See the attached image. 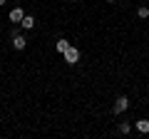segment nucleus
Wrapping results in <instances>:
<instances>
[{
  "instance_id": "1",
  "label": "nucleus",
  "mask_w": 149,
  "mask_h": 139,
  "mask_svg": "<svg viewBox=\"0 0 149 139\" xmlns=\"http://www.w3.org/2000/svg\"><path fill=\"white\" fill-rule=\"evenodd\" d=\"M65 62H67V65H77V62H80V50L70 45L67 52H65Z\"/></svg>"
},
{
  "instance_id": "2",
  "label": "nucleus",
  "mask_w": 149,
  "mask_h": 139,
  "mask_svg": "<svg viewBox=\"0 0 149 139\" xmlns=\"http://www.w3.org/2000/svg\"><path fill=\"white\" fill-rule=\"evenodd\" d=\"M127 107H129V99L122 95V97H117V99H114V109H112V112H114V114H122Z\"/></svg>"
},
{
  "instance_id": "3",
  "label": "nucleus",
  "mask_w": 149,
  "mask_h": 139,
  "mask_svg": "<svg viewBox=\"0 0 149 139\" xmlns=\"http://www.w3.org/2000/svg\"><path fill=\"white\" fill-rule=\"evenodd\" d=\"M25 45H27L25 35H13V47L15 50H25Z\"/></svg>"
},
{
  "instance_id": "4",
  "label": "nucleus",
  "mask_w": 149,
  "mask_h": 139,
  "mask_svg": "<svg viewBox=\"0 0 149 139\" xmlns=\"http://www.w3.org/2000/svg\"><path fill=\"white\" fill-rule=\"evenodd\" d=\"M8 17H10V22H20L22 17H25V13H22V8H13Z\"/></svg>"
},
{
  "instance_id": "5",
  "label": "nucleus",
  "mask_w": 149,
  "mask_h": 139,
  "mask_svg": "<svg viewBox=\"0 0 149 139\" xmlns=\"http://www.w3.org/2000/svg\"><path fill=\"white\" fill-rule=\"evenodd\" d=\"M134 127H137V132L149 134V119H139V122H134Z\"/></svg>"
},
{
  "instance_id": "6",
  "label": "nucleus",
  "mask_w": 149,
  "mask_h": 139,
  "mask_svg": "<svg viewBox=\"0 0 149 139\" xmlns=\"http://www.w3.org/2000/svg\"><path fill=\"white\" fill-rule=\"evenodd\" d=\"M20 25L25 27V30H32V27H35V17H32V15H25V17L20 20Z\"/></svg>"
},
{
  "instance_id": "7",
  "label": "nucleus",
  "mask_w": 149,
  "mask_h": 139,
  "mask_svg": "<svg viewBox=\"0 0 149 139\" xmlns=\"http://www.w3.org/2000/svg\"><path fill=\"white\" fill-rule=\"evenodd\" d=\"M55 47H57V52H60V55H65V52H67V47H70V40L60 38V40H57V45H55Z\"/></svg>"
},
{
  "instance_id": "8",
  "label": "nucleus",
  "mask_w": 149,
  "mask_h": 139,
  "mask_svg": "<svg viewBox=\"0 0 149 139\" xmlns=\"http://www.w3.org/2000/svg\"><path fill=\"white\" fill-rule=\"evenodd\" d=\"M132 132V124L129 122H119V134H129Z\"/></svg>"
},
{
  "instance_id": "9",
  "label": "nucleus",
  "mask_w": 149,
  "mask_h": 139,
  "mask_svg": "<svg viewBox=\"0 0 149 139\" xmlns=\"http://www.w3.org/2000/svg\"><path fill=\"white\" fill-rule=\"evenodd\" d=\"M137 15L142 17V20H147V17H149V5H142V8L137 10Z\"/></svg>"
},
{
  "instance_id": "10",
  "label": "nucleus",
  "mask_w": 149,
  "mask_h": 139,
  "mask_svg": "<svg viewBox=\"0 0 149 139\" xmlns=\"http://www.w3.org/2000/svg\"><path fill=\"white\" fill-rule=\"evenodd\" d=\"M3 5H5V0H0V8H3Z\"/></svg>"
},
{
  "instance_id": "11",
  "label": "nucleus",
  "mask_w": 149,
  "mask_h": 139,
  "mask_svg": "<svg viewBox=\"0 0 149 139\" xmlns=\"http://www.w3.org/2000/svg\"><path fill=\"white\" fill-rule=\"evenodd\" d=\"M107 3H117V0H107Z\"/></svg>"
},
{
  "instance_id": "12",
  "label": "nucleus",
  "mask_w": 149,
  "mask_h": 139,
  "mask_svg": "<svg viewBox=\"0 0 149 139\" xmlns=\"http://www.w3.org/2000/svg\"><path fill=\"white\" fill-rule=\"evenodd\" d=\"M147 3H149V0H147Z\"/></svg>"
}]
</instances>
